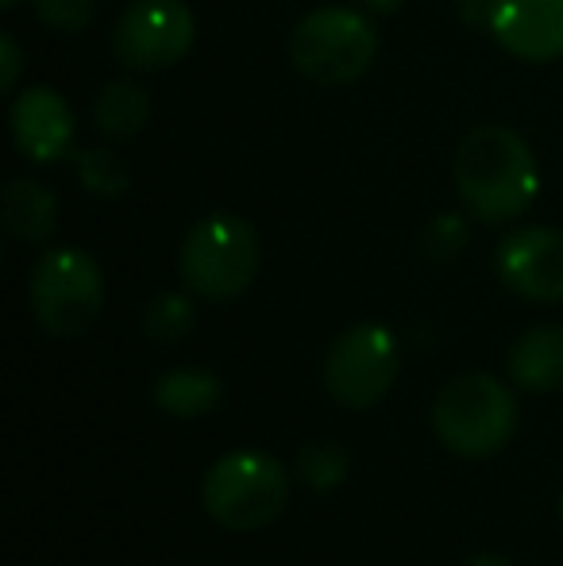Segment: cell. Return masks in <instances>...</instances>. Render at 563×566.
I'll list each match as a JSON object with an SVG mask.
<instances>
[{
    "label": "cell",
    "mask_w": 563,
    "mask_h": 566,
    "mask_svg": "<svg viewBox=\"0 0 563 566\" xmlns=\"http://www.w3.org/2000/svg\"><path fill=\"white\" fill-rule=\"evenodd\" d=\"M456 189L482 224H510L536 201L541 170L533 147L505 124H479L456 147Z\"/></svg>",
    "instance_id": "6da1fadb"
},
{
    "label": "cell",
    "mask_w": 563,
    "mask_h": 566,
    "mask_svg": "<svg viewBox=\"0 0 563 566\" xmlns=\"http://www.w3.org/2000/svg\"><path fill=\"white\" fill-rule=\"evenodd\" d=\"M518 428V401L494 374H459L436 394L432 432L459 459H490Z\"/></svg>",
    "instance_id": "7a4b0ae2"
},
{
    "label": "cell",
    "mask_w": 563,
    "mask_h": 566,
    "mask_svg": "<svg viewBox=\"0 0 563 566\" xmlns=\"http://www.w3.org/2000/svg\"><path fill=\"white\" fill-rule=\"evenodd\" d=\"M259 235L236 212H209L181 239L178 270L189 293L205 301H236L259 274Z\"/></svg>",
    "instance_id": "3957f363"
},
{
    "label": "cell",
    "mask_w": 563,
    "mask_h": 566,
    "mask_svg": "<svg viewBox=\"0 0 563 566\" xmlns=\"http://www.w3.org/2000/svg\"><path fill=\"white\" fill-rule=\"evenodd\" d=\"M205 513L228 532H256L282 516L290 501V478L267 451H228L205 474Z\"/></svg>",
    "instance_id": "277c9868"
},
{
    "label": "cell",
    "mask_w": 563,
    "mask_h": 566,
    "mask_svg": "<svg viewBox=\"0 0 563 566\" xmlns=\"http://www.w3.org/2000/svg\"><path fill=\"white\" fill-rule=\"evenodd\" d=\"M31 316L54 339H74L97 324L105 305V277L82 247H54L35 262L28 282Z\"/></svg>",
    "instance_id": "5b68a950"
},
{
    "label": "cell",
    "mask_w": 563,
    "mask_h": 566,
    "mask_svg": "<svg viewBox=\"0 0 563 566\" xmlns=\"http://www.w3.org/2000/svg\"><path fill=\"white\" fill-rule=\"evenodd\" d=\"M378 35L355 8L324 4L290 31V62L313 85H347L371 70Z\"/></svg>",
    "instance_id": "8992f818"
},
{
    "label": "cell",
    "mask_w": 563,
    "mask_h": 566,
    "mask_svg": "<svg viewBox=\"0 0 563 566\" xmlns=\"http://www.w3.org/2000/svg\"><path fill=\"white\" fill-rule=\"evenodd\" d=\"M402 370L398 339L386 324H352L324 358V386L344 409H371L390 394Z\"/></svg>",
    "instance_id": "52a82bcc"
},
{
    "label": "cell",
    "mask_w": 563,
    "mask_h": 566,
    "mask_svg": "<svg viewBox=\"0 0 563 566\" xmlns=\"http://www.w3.org/2000/svg\"><path fill=\"white\" fill-rule=\"evenodd\" d=\"M197 35L186 0H132L113 31V51L136 74L178 66Z\"/></svg>",
    "instance_id": "ba28073f"
},
{
    "label": "cell",
    "mask_w": 563,
    "mask_h": 566,
    "mask_svg": "<svg viewBox=\"0 0 563 566\" xmlns=\"http://www.w3.org/2000/svg\"><path fill=\"white\" fill-rule=\"evenodd\" d=\"M498 277L525 301H563V231L529 224L498 243Z\"/></svg>",
    "instance_id": "9c48e42d"
},
{
    "label": "cell",
    "mask_w": 563,
    "mask_h": 566,
    "mask_svg": "<svg viewBox=\"0 0 563 566\" xmlns=\"http://www.w3.org/2000/svg\"><path fill=\"white\" fill-rule=\"evenodd\" d=\"M487 31L525 62L563 59V0H487Z\"/></svg>",
    "instance_id": "30bf717a"
},
{
    "label": "cell",
    "mask_w": 563,
    "mask_h": 566,
    "mask_svg": "<svg viewBox=\"0 0 563 566\" xmlns=\"http://www.w3.org/2000/svg\"><path fill=\"white\" fill-rule=\"evenodd\" d=\"M12 139L28 163H59L74 150V113L62 101V93H54L51 85H31L12 101Z\"/></svg>",
    "instance_id": "8fae6325"
},
{
    "label": "cell",
    "mask_w": 563,
    "mask_h": 566,
    "mask_svg": "<svg viewBox=\"0 0 563 566\" xmlns=\"http://www.w3.org/2000/svg\"><path fill=\"white\" fill-rule=\"evenodd\" d=\"M510 378L533 394H556L563 389V328L541 324L510 347Z\"/></svg>",
    "instance_id": "7c38bea8"
},
{
    "label": "cell",
    "mask_w": 563,
    "mask_h": 566,
    "mask_svg": "<svg viewBox=\"0 0 563 566\" xmlns=\"http://www.w3.org/2000/svg\"><path fill=\"white\" fill-rule=\"evenodd\" d=\"M4 228L20 243H43L59 228V197L43 181L15 178L4 189Z\"/></svg>",
    "instance_id": "4fadbf2b"
},
{
    "label": "cell",
    "mask_w": 563,
    "mask_h": 566,
    "mask_svg": "<svg viewBox=\"0 0 563 566\" xmlns=\"http://www.w3.org/2000/svg\"><path fill=\"white\" fill-rule=\"evenodd\" d=\"M220 401V378L209 370H194V366H178V370H166L155 381V405L170 417L194 420L212 412Z\"/></svg>",
    "instance_id": "5bb4252c"
},
{
    "label": "cell",
    "mask_w": 563,
    "mask_h": 566,
    "mask_svg": "<svg viewBox=\"0 0 563 566\" xmlns=\"http://www.w3.org/2000/svg\"><path fill=\"white\" fill-rule=\"evenodd\" d=\"M93 119L108 139H136L150 119V93L136 82H108L93 105Z\"/></svg>",
    "instance_id": "9a60e30c"
},
{
    "label": "cell",
    "mask_w": 563,
    "mask_h": 566,
    "mask_svg": "<svg viewBox=\"0 0 563 566\" xmlns=\"http://www.w3.org/2000/svg\"><path fill=\"white\" fill-rule=\"evenodd\" d=\"M77 181H82V189H90L93 197H124L128 193L132 174L116 150L90 147L77 155Z\"/></svg>",
    "instance_id": "2e32d148"
},
{
    "label": "cell",
    "mask_w": 563,
    "mask_h": 566,
    "mask_svg": "<svg viewBox=\"0 0 563 566\" xmlns=\"http://www.w3.org/2000/svg\"><path fill=\"white\" fill-rule=\"evenodd\" d=\"M143 332L155 343H178L194 332V301L181 293H163L143 308Z\"/></svg>",
    "instance_id": "e0dca14e"
},
{
    "label": "cell",
    "mask_w": 563,
    "mask_h": 566,
    "mask_svg": "<svg viewBox=\"0 0 563 566\" xmlns=\"http://www.w3.org/2000/svg\"><path fill=\"white\" fill-rule=\"evenodd\" d=\"M298 470L309 485L316 490H332V485L344 482V470H347V459H344V448H332V443H316V448H305L298 459Z\"/></svg>",
    "instance_id": "ac0fdd59"
},
{
    "label": "cell",
    "mask_w": 563,
    "mask_h": 566,
    "mask_svg": "<svg viewBox=\"0 0 563 566\" xmlns=\"http://www.w3.org/2000/svg\"><path fill=\"white\" fill-rule=\"evenodd\" d=\"M93 12H97V0H35V15L59 35H82Z\"/></svg>",
    "instance_id": "d6986e66"
},
{
    "label": "cell",
    "mask_w": 563,
    "mask_h": 566,
    "mask_svg": "<svg viewBox=\"0 0 563 566\" xmlns=\"http://www.w3.org/2000/svg\"><path fill=\"white\" fill-rule=\"evenodd\" d=\"M463 243H467L463 217H456V212H444V217L432 220V228H428V251L440 254V259H448V254H456Z\"/></svg>",
    "instance_id": "ffe728a7"
},
{
    "label": "cell",
    "mask_w": 563,
    "mask_h": 566,
    "mask_svg": "<svg viewBox=\"0 0 563 566\" xmlns=\"http://www.w3.org/2000/svg\"><path fill=\"white\" fill-rule=\"evenodd\" d=\"M0 90L4 93H15V82H20V70H23V59H20V43H15L12 31L0 35Z\"/></svg>",
    "instance_id": "44dd1931"
},
{
    "label": "cell",
    "mask_w": 563,
    "mask_h": 566,
    "mask_svg": "<svg viewBox=\"0 0 563 566\" xmlns=\"http://www.w3.org/2000/svg\"><path fill=\"white\" fill-rule=\"evenodd\" d=\"M359 4H367L371 8V12H398V8H402V0H359Z\"/></svg>",
    "instance_id": "7402d4cb"
},
{
    "label": "cell",
    "mask_w": 563,
    "mask_h": 566,
    "mask_svg": "<svg viewBox=\"0 0 563 566\" xmlns=\"http://www.w3.org/2000/svg\"><path fill=\"white\" fill-rule=\"evenodd\" d=\"M463 566H513V563L502 559V555H475V559L463 563Z\"/></svg>",
    "instance_id": "603a6c76"
},
{
    "label": "cell",
    "mask_w": 563,
    "mask_h": 566,
    "mask_svg": "<svg viewBox=\"0 0 563 566\" xmlns=\"http://www.w3.org/2000/svg\"><path fill=\"white\" fill-rule=\"evenodd\" d=\"M15 4H23V0H0V8H15Z\"/></svg>",
    "instance_id": "cb8c5ba5"
},
{
    "label": "cell",
    "mask_w": 563,
    "mask_h": 566,
    "mask_svg": "<svg viewBox=\"0 0 563 566\" xmlns=\"http://www.w3.org/2000/svg\"><path fill=\"white\" fill-rule=\"evenodd\" d=\"M560 516H563V493H560Z\"/></svg>",
    "instance_id": "d4e9b609"
}]
</instances>
